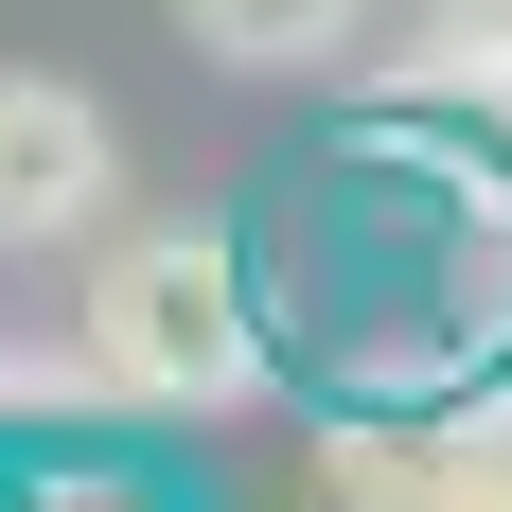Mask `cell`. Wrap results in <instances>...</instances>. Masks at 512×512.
<instances>
[{
  "instance_id": "6da1fadb",
  "label": "cell",
  "mask_w": 512,
  "mask_h": 512,
  "mask_svg": "<svg viewBox=\"0 0 512 512\" xmlns=\"http://www.w3.org/2000/svg\"><path fill=\"white\" fill-rule=\"evenodd\" d=\"M71 354H89L106 407H248L265 389V301H248V248L230 230H106L89 248V301H71Z\"/></svg>"
},
{
  "instance_id": "7a4b0ae2",
  "label": "cell",
  "mask_w": 512,
  "mask_h": 512,
  "mask_svg": "<svg viewBox=\"0 0 512 512\" xmlns=\"http://www.w3.org/2000/svg\"><path fill=\"white\" fill-rule=\"evenodd\" d=\"M124 230V124L71 71H0V248H106Z\"/></svg>"
},
{
  "instance_id": "3957f363",
  "label": "cell",
  "mask_w": 512,
  "mask_h": 512,
  "mask_svg": "<svg viewBox=\"0 0 512 512\" xmlns=\"http://www.w3.org/2000/svg\"><path fill=\"white\" fill-rule=\"evenodd\" d=\"M336 512H512V407L354 424V442H336Z\"/></svg>"
},
{
  "instance_id": "277c9868",
  "label": "cell",
  "mask_w": 512,
  "mask_h": 512,
  "mask_svg": "<svg viewBox=\"0 0 512 512\" xmlns=\"http://www.w3.org/2000/svg\"><path fill=\"white\" fill-rule=\"evenodd\" d=\"M177 36L230 71H318L336 36H371V0H177Z\"/></svg>"
},
{
  "instance_id": "5b68a950",
  "label": "cell",
  "mask_w": 512,
  "mask_h": 512,
  "mask_svg": "<svg viewBox=\"0 0 512 512\" xmlns=\"http://www.w3.org/2000/svg\"><path fill=\"white\" fill-rule=\"evenodd\" d=\"M424 89H477V106H512V0H424Z\"/></svg>"
},
{
  "instance_id": "8992f818",
  "label": "cell",
  "mask_w": 512,
  "mask_h": 512,
  "mask_svg": "<svg viewBox=\"0 0 512 512\" xmlns=\"http://www.w3.org/2000/svg\"><path fill=\"white\" fill-rule=\"evenodd\" d=\"M0 389H89V354H71V371H18V354H0Z\"/></svg>"
}]
</instances>
